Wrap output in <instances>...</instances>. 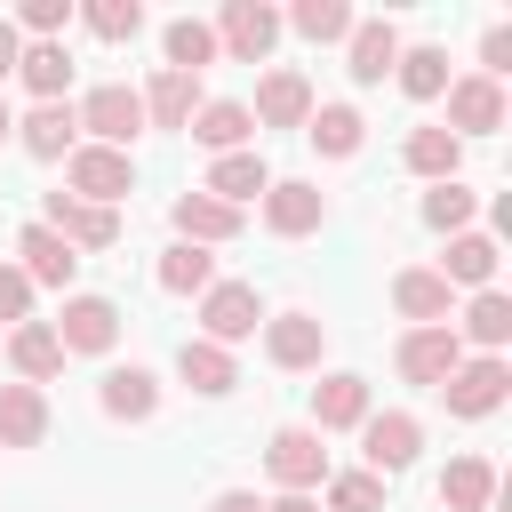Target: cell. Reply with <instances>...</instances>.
Wrapping results in <instances>:
<instances>
[{"label":"cell","mask_w":512,"mask_h":512,"mask_svg":"<svg viewBox=\"0 0 512 512\" xmlns=\"http://www.w3.org/2000/svg\"><path fill=\"white\" fill-rule=\"evenodd\" d=\"M16 56H24V40H16V24H0V80L16 72Z\"/></svg>","instance_id":"cell-45"},{"label":"cell","mask_w":512,"mask_h":512,"mask_svg":"<svg viewBox=\"0 0 512 512\" xmlns=\"http://www.w3.org/2000/svg\"><path fill=\"white\" fill-rule=\"evenodd\" d=\"M264 328V296H256V280H216L208 296H200V336L208 344H240V336H256Z\"/></svg>","instance_id":"cell-4"},{"label":"cell","mask_w":512,"mask_h":512,"mask_svg":"<svg viewBox=\"0 0 512 512\" xmlns=\"http://www.w3.org/2000/svg\"><path fill=\"white\" fill-rule=\"evenodd\" d=\"M392 80H400V96L432 104V96H448V56H440V48H400Z\"/></svg>","instance_id":"cell-36"},{"label":"cell","mask_w":512,"mask_h":512,"mask_svg":"<svg viewBox=\"0 0 512 512\" xmlns=\"http://www.w3.org/2000/svg\"><path fill=\"white\" fill-rule=\"evenodd\" d=\"M504 72H512V24H488V40H480V80L504 88Z\"/></svg>","instance_id":"cell-43"},{"label":"cell","mask_w":512,"mask_h":512,"mask_svg":"<svg viewBox=\"0 0 512 512\" xmlns=\"http://www.w3.org/2000/svg\"><path fill=\"white\" fill-rule=\"evenodd\" d=\"M456 144L464 136H496L504 128V88L496 80H480V72H464V80H448V120H440Z\"/></svg>","instance_id":"cell-9"},{"label":"cell","mask_w":512,"mask_h":512,"mask_svg":"<svg viewBox=\"0 0 512 512\" xmlns=\"http://www.w3.org/2000/svg\"><path fill=\"white\" fill-rule=\"evenodd\" d=\"M328 320L320 312H264V360L272 368H320Z\"/></svg>","instance_id":"cell-8"},{"label":"cell","mask_w":512,"mask_h":512,"mask_svg":"<svg viewBox=\"0 0 512 512\" xmlns=\"http://www.w3.org/2000/svg\"><path fill=\"white\" fill-rule=\"evenodd\" d=\"M72 120L88 128V144H104V152H128V144L144 136V96H136L128 80H104V88H88V96L72 104Z\"/></svg>","instance_id":"cell-1"},{"label":"cell","mask_w":512,"mask_h":512,"mask_svg":"<svg viewBox=\"0 0 512 512\" xmlns=\"http://www.w3.org/2000/svg\"><path fill=\"white\" fill-rule=\"evenodd\" d=\"M392 304H400L416 328H448V304H456V288H448L440 272L408 264V272H392Z\"/></svg>","instance_id":"cell-22"},{"label":"cell","mask_w":512,"mask_h":512,"mask_svg":"<svg viewBox=\"0 0 512 512\" xmlns=\"http://www.w3.org/2000/svg\"><path fill=\"white\" fill-rule=\"evenodd\" d=\"M440 504H448V512H488V504H496V464H488V456H456V464L440 472Z\"/></svg>","instance_id":"cell-32"},{"label":"cell","mask_w":512,"mask_h":512,"mask_svg":"<svg viewBox=\"0 0 512 512\" xmlns=\"http://www.w3.org/2000/svg\"><path fill=\"white\" fill-rule=\"evenodd\" d=\"M64 184H72V200H88V208H120V200L136 192V160H128V152H104V144H72V152H64Z\"/></svg>","instance_id":"cell-2"},{"label":"cell","mask_w":512,"mask_h":512,"mask_svg":"<svg viewBox=\"0 0 512 512\" xmlns=\"http://www.w3.org/2000/svg\"><path fill=\"white\" fill-rule=\"evenodd\" d=\"M176 376H184L200 400H224V392L240 384V360H232L224 344H208V336H184V344H176Z\"/></svg>","instance_id":"cell-20"},{"label":"cell","mask_w":512,"mask_h":512,"mask_svg":"<svg viewBox=\"0 0 512 512\" xmlns=\"http://www.w3.org/2000/svg\"><path fill=\"white\" fill-rule=\"evenodd\" d=\"M264 464H272L280 496H312V488L328 480V448H320V432H312V424H280V432H272V448H264Z\"/></svg>","instance_id":"cell-5"},{"label":"cell","mask_w":512,"mask_h":512,"mask_svg":"<svg viewBox=\"0 0 512 512\" xmlns=\"http://www.w3.org/2000/svg\"><path fill=\"white\" fill-rule=\"evenodd\" d=\"M328 224V192L320 184H272L264 192V232H280V240H304V232H320Z\"/></svg>","instance_id":"cell-14"},{"label":"cell","mask_w":512,"mask_h":512,"mask_svg":"<svg viewBox=\"0 0 512 512\" xmlns=\"http://www.w3.org/2000/svg\"><path fill=\"white\" fill-rule=\"evenodd\" d=\"M280 24H296V32L312 40V48H328V40H352V24H360V16H352L344 0H296V8L280 16Z\"/></svg>","instance_id":"cell-35"},{"label":"cell","mask_w":512,"mask_h":512,"mask_svg":"<svg viewBox=\"0 0 512 512\" xmlns=\"http://www.w3.org/2000/svg\"><path fill=\"white\" fill-rule=\"evenodd\" d=\"M440 280H448V288H472V296L496 288V240H488V232H456L448 256H440Z\"/></svg>","instance_id":"cell-28"},{"label":"cell","mask_w":512,"mask_h":512,"mask_svg":"<svg viewBox=\"0 0 512 512\" xmlns=\"http://www.w3.org/2000/svg\"><path fill=\"white\" fill-rule=\"evenodd\" d=\"M208 512H264V504H256V496H248V488H224V496H216V504H208Z\"/></svg>","instance_id":"cell-44"},{"label":"cell","mask_w":512,"mask_h":512,"mask_svg":"<svg viewBox=\"0 0 512 512\" xmlns=\"http://www.w3.org/2000/svg\"><path fill=\"white\" fill-rule=\"evenodd\" d=\"M264 512H320V504H312V496H272Z\"/></svg>","instance_id":"cell-46"},{"label":"cell","mask_w":512,"mask_h":512,"mask_svg":"<svg viewBox=\"0 0 512 512\" xmlns=\"http://www.w3.org/2000/svg\"><path fill=\"white\" fill-rule=\"evenodd\" d=\"M360 424H368V376H352V368L320 376L312 384V432H360Z\"/></svg>","instance_id":"cell-16"},{"label":"cell","mask_w":512,"mask_h":512,"mask_svg":"<svg viewBox=\"0 0 512 512\" xmlns=\"http://www.w3.org/2000/svg\"><path fill=\"white\" fill-rule=\"evenodd\" d=\"M40 440H48L40 384H0V448H40Z\"/></svg>","instance_id":"cell-26"},{"label":"cell","mask_w":512,"mask_h":512,"mask_svg":"<svg viewBox=\"0 0 512 512\" xmlns=\"http://www.w3.org/2000/svg\"><path fill=\"white\" fill-rule=\"evenodd\" d=\"M80 24H88L96 40H136V32H144V8H136V0H88Z\"/></svg>","instance_id":"cell-40"},{"label":"cell","mask_w":512,"mask_h":512,"mask_svg":"<svg viewBox=\"0 0 512 512\" xmlns=\"http://www.w3.org/2000/svg\"><path fill=\"white\" fill-rule=\"evenodd\" d=\"M16 144H24L32 160H64V152L80 144V120H72V104H32V112L16 120Z\"/></svg>","instance_id":"cell-23"},{"label":"cell","mask_w":512,"mask_h":512,"mask_svg":"<svg viewBox=\"0 0 512 512\" xmlns=\"http://www.w3.org/2000/svg\"><path fill=\"white\" fill-rule=\"evenodd\" d=\"M48 232L80 256V248H112L120 240V208H88V200H72V192H48Z\"/></svg>","instance_id":"cell-11"},{"label":"cell","mask_w":512,"mask_h":512,"mask_svg":"<svg viewBox=\"0 0 512 512\" xmlns=\"http://www.w3.org/2000/svg\"><path fill=\"white\" fill-rule=\"evenodd\" d=\"M248 136H256V120H248V104H232V96H216V104L192 112V144H208L216 160H224V152H248Z\"/></svg>","instance_id":"cell-27"},{"label":"cell","mask_w":512,"mask_h":512,"mask_svg":"<svg viewBox=\"0 0 512 512\" xmlns=\"http://www.w3.org/2000/svg\"><path fill=\"white\" fill-rule=\"evenodd\" d=\"M160 48H168V72H192V80L216 64V32H208L200 16H176V24L160 32Z\"/></svg>","instance_id":"cell-33"},{"label":"cell","mask_w":512,"mask_h":512,"mask_svg":"<svg viewBox=\"0 0 512 512\" xmlns=\"http://www.w3.org/2000/svg\"><path fill=\"white\" fill-rule=\"evenodd\" d=\"M208 32H216V56H232V64H264L272 40H280V8H264V0H224V16H216Z\"/></svg>","instance_id":"cell-3"},{"label":"cell","mask_w":512,"mask_h":512,"mask_svg":"<svg viewBox=\"0 0 512 512\" xmlns=\"http://www.w3.org/2000/svg\"><path fill=\"white\" fill-rule=\"evenodd\" d=\"M472 208H480V192H472L464 176H448V184H432V192H424V224H432V232H448V240H456V232H472Z\"/></svg>","instance_id":"cell-37"},{"label":"cell","mask_w":512,"mask_h":512,"mask_svg":"<svg viewBox=\"0 0 512 512\" xmlns=\"http://www.w3.org/2000/svg\"><path fill=\"white\" fill-rule=\"evenodd\" d=\"M8 368H16V384H48V376L64 368V344H56V328H48V320H24V328H8Z\"/></svg>","instance_id":"cell-25"},{"label":"cell","mask_w":512,"mask_h":512,"mask_svg":"<svg viewBox=\"0 0 512 512\" xmlns=\"http://www.w3.org/2000/svg\"><path fill=\"white\" fill-rule=\"evenodd\" d=\"M16 80H24L40 104H64V88H72V56H64V40H32V48L16 56Z\"/></svg>","instance_id":"cell-30"},{"label":"cell","mask_w":512,"mask_h":512,"mask_svg":"<svg viewBox=\"0 0 512 512\" xmlns=\"http://www.w3.org/2000/svg\"><path fill=\"white\" fill-rule=\"evenodd\" d=\"M136 96H144V128H192V112H200V80L192 72H168V64Z\"/></svg>","instance_id":"cell-18"},{"label":"cell","mask_w":512,"mask_h":512,"mask_svg":"<svg viewBox=\"0 0 512 512\" xmlns=\"http://www.w3.org/2000/svg\"><path fill=\"white\" fill-rule=\"evenodd\" d=\"M160 288H168V296H208V288H216V256L192 248V240H176V248L160 256Z\"/></svg>","instance_id":"cell-34"},{"label":"cell","mask_w":512,"mask_h":512,"mask_svg":"<svg viewBox=\"0 0 512 512\" xmlns=\"http://www.w3.org/2000/svg\"><path fill=\"white\" fill-rule=\"evenodd\" d=\"M344 48H352V64H344V72H352L360 88H376V80L400 64V32H392V16H360Z\"/></svg>","instance_id":"cell-21"},{"label":"cell","mask_w":512,"mask_h":512,"mask_svg":"<svg viewBox=\"0 0 512 512\" xmlns=\"http://www.w3.org/2000/svg\"><path fill=\"white\" fill-rule=\"evenodd\" d=\"M64 24H72V0H24V32L32 40H56Z\"/></svg>","instance_id":"cell-42"},{"label":"cell","mask_w":512,"mask_h":512,"mask_svg":"<svg viewBox=\"0 0 512 512\" xmlns=\"http://www.w3.org/2000/svg\"><path fill=\"white\" fill-rule=\"evenodd\" d=\"M0 320H8V328L32 320V280H24L16 264H0Z\"/></svg>","instance_id":"cell-41"},{"label":"cell","mask_w":512,"mask_h":512,"mask_svg":"<svg viewBox=\"0 0 512 512\" xmlns=\"http://www.w3.org/2000/svg\"><path fill=\"white\" fill-rule=\"evenodd\" d=\"M176 240H192V248H216V240H240V208H224V200H208V192H184L176 208Z\"/></svg>","instance_id":"cell-24"},{"label":"cell","mask_w":512,"mask_h":512,"mask_svg":"<svg viewBox=\"0 0 512 512\" xmlns=\"http://www.w3.org/2000/svg\"><path fill=\"white\" fill-rule=\"evenodd\" d=\"M408 168L432 176V184H448V176L464 168V144H456L448 128H416V136H408Z\"/></svg>","instance_id":"cell-38"},{"label":"cell","mask_w":512,"mask_h":512,"mask_svg":"<svg viewBox=\"0 0 512 512\" xmlns=\"http://www.w3.org/2000/svg\"><path fill=\"white\" fill-rule=\"evenodd\" d=\"M304 136H312V152H320V160H352V152H360V136H368V120H360L352 104H312Z\"/></svg>","instance_id":"cell-31"},{"label":"cell","mask_w":512,"mask_h":512,"mask_svg":"<svg viewBox=\"0 0 512 512\" xmlns=\"http://www.w3.org/2000/svg\"><path fill=\"white\" fill-rule=\"evenodd\" d=\"M64 352H112L120 344V304L112 296H64V320H48Z\"/></svg>","instance_id":"cell-10"},{"label":"cell","mask_w":512,"mask_h":512,"mask_svg":"<svg viewBox=\"0 0 512 512\" xmlns=\"http://www.w3.org/2000/svg\"><path fill=\"white\" fill-rule=\"evenodd\" d=\"M96 408L112 416V424H144V416H160V376L152 368H104V384H96Z\"/></svg>","instance_id":"cell-15"},{"label":"cell","mask_w":512,"mask_h":512,"mask_svg":"<svg viewBox=\"0 0 512 512\" xmlns=\"http://www.w3.org/2000/svg\"><path fill=\"white\" fill-rule=\"evenodd\" d=\"M248 120H256V128H304V120H312V80H304V72H288V64H280V72H264V80H256Z\"/></svg>","instance_id":"cell-13"},{"label":"cell","mask_w":512,"mask_h":512,"mask_svg":"<svg viewBox=\"0 0 512 512\" xmlns=\"http://www.w3.org/2000/svg\"><path fill=\"white\" fill-rule=\"evenodd\" d=\"M328 512H384V480L376 472H328Z\"/></svg>","instance_id":"cell-39"},{"label":"cell","mask_w":512,"mask_h":512,"mask_svg":"<svg viewBox=\"0 0 512 512\" xmlns=\"http://www.w3.org/2000/svg\"><path fill=\"white\" fill-rule=\"evenodd\" d=\"M208 200H224V208H248V200H264L272 192V168H264V152L248 144V152H224V160H208V184H200Z\"/></svg>","instance_id":"cell-17"},{"label":"cell","mask_w":512,"mask_h":512,"mask_svg":"<svg viewBox=\"0 0 512 512\" xmlns=\"http://www.w3.org/2000/svg\"><path fill=\"white\" fill-rule=\"evenodd\" d=\"M392 360H400V376H408V384H432V392H440V384L456 376L464 344H456V328H408Z\"/></svg>","instance_id":"cell-12"},{"label":"cell","mask_w":512,"mask_h":512,"mask_svg":"<svg viewBox=\"0 0 512 512\" xmlns=\"http://www.w3.org/2000/svg\"><path fill=\"white\" fill-rule=\"evenodd\" d=\"M16 256H24L16 272H24L32 288H72V272H80V256H72L48 224H24V232H16Z\"/></svg>","instance_id":"cell-19"},{"label":"cell","mask_w":512,"mask_h":512,"mask_svg":"<svg viewBox=\"0 0 512 512\" xmlns=\"http://www.w3.org/2000/svg\"><path fill=\"white\" fill-rule=\"evenodd\" d=\"M448 328H456V344L504 352V344H512V296H504V288H480V296H472V312H464V320H448Z\"/></svg>","instance_id":"cell-29"},{"label":"cell","mask_w":512,"mask_h":512,"mask_svg":"<svg viewBox=\"0 0 512 512\" xmlns=\"http://www.w3.org/2000/svg\"><path fill=\"white\" fill-rule=\"evenodd\" d=\"M416 448H424V424L408 416V408H368V424H360V456H368V472L376 480H392V472H408L416 464Z\"/></svg>","instance_id":"cell-6"},{"label":"cell","mask_w":512,"mask_h":512,"mask_svg":"<svg viewBox=\"0 0 512 512\" xmlns=\"http://www.w3.org/2000/svg\"><path fill=\"white\" fill-rule=\"evenodd\" d=\"M504 392H512V368H504L496 352H480V360H456V376L440 384L448 416H496V408H504Z\"/></svg>","instance_id":"cell-7"},{"label":"cell","mask_w":512,"mask_h":512,"mask_svg":"<svg viewBox=\"0 0 512 512\" xmlns=\"http://www.w3.org/2000/svg\"><path fill=\"white\" fill-rule=\"evenodd\" d=\"M8 136H16V112H8V96H0V144H8Z\"/></svg>","instance_id":"cell-47"}]
</instances>
